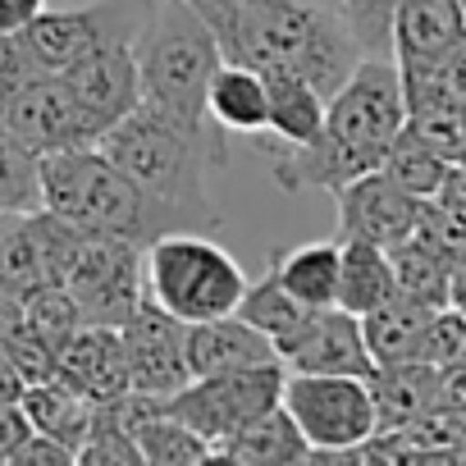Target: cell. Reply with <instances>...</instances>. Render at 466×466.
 <instances>
[{
	"instance_id": "obj_1",
	"label": "cell",
	"mask_w": 466,
	"mask_h": 466,
	"mask_svg": "<svg viewBox=\"0 0 466 466\" xmlns=\"http://www.w3.org/2000/svg\"><path fill=\"white\" fill-rule=\"evenodd\" d=\"M407 128V87L393 56H366L352 78L329 96L325 128L307 147H279L261 137L270 174L284 192H334L384 165L389 147Z\"/></svg>"
},
{
	"instance_id": "obj_2",
	"label": "cell",
	"mask_w": 466,
	"mask_h": 466,
	"mask_svg": "<svg viewBox=\"0 0 466 466\" xmlns=\"http://www.w3.org/2000/svg\"><path fill=\"white\" fill-rule=\"evenodd\" d=\"M96 147L142 192H151L156 201L178 210L187 224H201V228L219 224L210 183L224 169L228 151H224V128L210 115L178 119V115H165V110L142 101L115 128H106L96 137Z\"/></svg>"
},
{
	"instance_id": "obj_3",
	"label": "cell",
	"mask_w": 466,
	"mask_h": 466,
	"mask_svg": "<svg viewBox=\"0 0 466 466\" xmlns=\"http://www.w3.org/2000/svg\"><path fill=\"white\" fill-rule=\"evenodd\" d=\"M42 210L83 233H106V238H124L137 248L169 228H187L178 210L142 192L101 147L42 156Z\"/></svg>"
},
{
	"instance_id": "obj_4",
	"label": "cell",
	"mask_w": 466,
	"mask_h": 466,
	"mask_svg": "<svg viewBox=\"0 0 466 466\" xmlns=\"http://www.w3.org/2000/svg\"><path fill=\"white\" fill-rule=\"evenodd\" d=\"M133 46L142 65V101L178 119H206V87L224 60L210 24L183 0H156Z\"/></svg>"
},
{
	"instance_id": "obj_5",
	"label": "cell",
	"mask_w": 466,
	"mask_h": 466,
	"mask_svg": "<svg viewBox=\"0 0 466 466\" xmlns=\"http://www.w3.org/2000/svg\"><path fill=\"white\" fill-rule=\"evenodd\" d=\"M142 284L156 307H165L183 325H197L238 311L248 275L206 233L169 228L142 248Z\"/></svg>"
},
{
	"instance_id": "obj_6",
	"label": "cell",
	"mask_w": 466,
	"mask_h": 466,
	"mask_svg": "<svg viewBox=\"0 0 466 466\" xmlns=\"http://www.w3.org/2000/svg\"><path fill=\"white\" fill-rule=\"evenodd\" d=\"M279 402L298 420L302 439L311 443L307 461H352V448H361L380 430L366 375H302V370H284Z\"/></svg>"
},
{
	"instance_id": "obj_7",
	"label": "cell",
	"mask_w": 466,
	"mask_h": 466,
	"mask_svg": "<svg viewBox=\"0 0 466 466\" xmlns=\"http://www.w3.org/2000/svg\"><path fill=\"white\" fill-rule=\"evenodd\" d=\"M279 393H284V361L248 366V370H219V375H192L187 384L165 393L160 407L174 420H183L187 430H197L215 452V443L224 434H233L252 416L270 411L279 402Z\"/></svg>"
},
{
	"instance_id": "obj_8",
	"label": "cell",
	"mask_w": 466,
	"mask_h": 466,
	"mask_svg": "<svg viewBox=\"0 0 466 466\" xmlns=\"http://www.w3.org/2000/svg\"><path fill=\"white\" fill-rule=\"evenodd\" d=\"M0 119H5L37 156L96 147V137H101V124L87 115V106L69 92V83L60 74H42L28 87H19L10 101H0Z\"/></svg>"
},
{
	"instance_id": "obj_9",
	"label": "cell",
	"mask_w": 466,
	"mask_h": 466,
	"mask_svg": "<svg viewBox=\"0 0 466 466\" xmlns=\"http://www.w3.org/2000/svg\"><path fill=\"white\" fill-rule=\"evenodd\" d=\"M275 348H279L284 370H302V375H366V380L375 375V357L366 348L361 316L343 311L339 302L311 307Z\"/></svg>"
},
{
	"instance_id": "obj_10",
	"label": "cell",
	"mask_w": 466,
	"mask_h": 466,
	"mask_svg": "<svg viewBox=\"0 0 466 466\" xmlns=\"http://www.w3.org/2000/svg\"><path fill=\"white\" fill-rule=\"evenodd\" d=\"M119 339H124L133 393L165 398V393H174L178 384L192 380V366H187V325L178 316H169L165 307H156L151 298H142V307L119 325Z\"/></svg>"
},
{
	"instance_id": "obj_11",
	"label": "cell",
	"mask_w": 466,
	"mask_h": 466,
	"mask_svg": "<svg viewBox=\"0 0 466 466\" xmlns=\"http://www.w3.org/2000/svg\"><path fill=\"white\" fill-rule=\"evenodd\" d=\"M133 42L137 37H106L101 46H92L83 60H74L60 74L69 92L87 106V115L101 124V133L142 106V65H137Z\"/></svg>"
},
{
	"instance_id": "obj_12",
	"label": "cell",
	"mask_w": 466,
	"mask_h": 466,
	"mask_svg": "<svg viewBox=\"0 0 466 466\" xmlns=\"http://www.w3.org/2000/svg\"><path fill=\"white\" fill-rule=\"evenodd\" d=\"M339 197V238H366L380 248H398L416 233L420 219V197H411L407 187H398L384 169H370L343 187H334Z\"/></svg>"
},
{
	"instance_id": "obj_13",
	"label": "cell",
	"mask_w": 466,
	"mask_h": 466,
	"mask_svg": "<svg viewBox=\"0 0 466 466\" xmlns=\"http://www.w3.org/2000/svg\"><path fill=\"white\" fill-rule=\"evenodd\" d=\"M56 375H60L65 384H74L83 398H92L96 407H101V402H119L124 393H133L119 325H78V329L60 343Z\"/></svg>"
},
{
	"instance_id": "obj_14",
	"label": "cell",
	"mask_w": 466,
	"mask_h": 466,
	"mask_svg": "<svg viewBox=\"0 0 466 466\" xmlns=\"http://www.w3.org/2000/svg\"><path fill=\"white\" fill-rule=\"evenodd\" d=\"M279 348L266 329L243 320L238 311L187 325V366L192 375H219V370H248V366H275Z\"/></svg>"
},
{
	"instance_id": "obj_15",
	"label": "cell",
	"mask_w": 466,
	"mask_h": 466,
	"mask_svg": "<svg viewBox=\"0 0 466 466\" xmlns=\"http://www.w3.org/2000/svg\"><path fill=\"white\" fill-rule=\"evenodd\" d=\"M466 42L461 0H398L393 15V60L398 69L434 65Z\"/></svg>"
},
{
	"instance_id": "obj_16",
	"label": "cell",
	"mask_w": 466,
	"mask_h": 466,
	"mask_svg": "<svg viewBox=\"0 0 466 466\" xmlns=\"http://www.w3.org/2000/svg\"><path fill=\"white\" fill-rule=\"evenodd\" d=\"M307 457L311 443L302 439L284 402H275L270 411L252 416L248 425H238L215 443V461H238V466H307Z\"/></svg>"
},
{
	"instance_id": "obj_17",
	"label": "cell",
	"mask_w": 466,
	"mask_h": 466,
	"mask_svg": "<svg viewBox=\"0 0 466 466\" xmlns=\"http://www.w3.org/2000/svg\"><path fill=\"white\" fill-rule=\"evenodd\" d=\"M206 115L224 133L261 137L266 124H270L266 74L252 69V65H243V60H219V69L210 74V87H206Z\"/></svg>"
},
{
	"instance_id": "obj_18",
	"label": "cell",
	"mask_w": 466,
	"mask_h": 466,
	"mask_svg": "<svg viewBox=\"0 0 466 466\" xmlns=\"http://www.w3.org/2000/svg\"><path fill=\"white\" fill-rule=\"evenodd\" d=\"M370 398H375L380 430H407L439 407V366H425V361L375 366Z\"/></svg>"
},
{
	"instance_id": "obj_19",
	"label": "cell",
	"mask_w": 466,
	"mask_h": 466,
	"mask_svg": "<svg viewBox=\"0 0 466 466\" xmlns=\"http://www.w3.org/2000/svg\"><path fill=\"white\" fill-rule=\"evenodd\" d=\"M266 92H270V124L261 137L279 147H307L325 128V96L298 74V69H266Z\"/></svg>"
},
{
	"instance_id": "obj_20",
	"label": "cell",
	"mask_w": 466,
	"mask_h": 466,
	"mask_svg": "<svg viewBox=\"0 0 466 466\" xmlns=\"http://www.w3.org/2000/svg\"><path fill=\"white\" fill-rule=\"evenodd\" d=\"M19 411L28 416L33 430H42V434H51L56 443L74 448V457H78V443L87 439V430H92V420H96V402L83 398V393H78L74 384H65L60 375L33 380V384L24 389V398H19Z\"/></svg>"
},
{
	"instance_id": "obj_21",
	"label": "cell",
	"mask_w": 466,
	"mask_h": 466,
	"mask_svg": "<svg viewBox=\"0 0 466 466\" xmlns=\"http://www.w3.org/2000/svg\"><path fill=\"white\" fill-rule=\"evenodd\" d=\"M343 243V261H339V293L334 302L352 316H370L375 307L398 298V279H393V261L389 248L366 243V238H339Z\"/></svg>"
},
{
	"instance_id": "obj_22",
	"label": "cell",
	"mask_w": 466,
	"mask_h": 466,
	"mask_svg": "<svg viewBox=\"0 0 466 466\" xmlns=\"http://www.w3.org/2000/svg\"><path fill=\"white\" fill-rule=\"evenodd\" d=\"M339 261H343V243L325 238V243H302L289 252H275L270 266L279 275V284L307 302V307H329L339 293Z\"/></svg>"
},
{
	"instance_id": "obj_23",
	"label": "cell",
	"mask_w": 466,
	"mask_h": 466,
	"mask_svg": "<svg viewBox=\"0 0 466 466\" xmlns=\"http://www.w3.org/2000/svg\"><path fill=\"white\" fill-rule=\"evenodd\" d=\"M393 261V279H398V298L420 302V307H448L452 302V261L439 257L434 248H425L420 238H407L398 248H389Z\"/></svg>"
},
{
	"instance_id": "obj_24",
	"label": "cell",
	"mask_w": 466,
	"mask_h": 466,
	"mask_svg": "<svg viewBox=\"0 0 466 466\" xmlns=\"http://www.w3.org/2000/svg\"><path fill=\"white\" fill-rule=\"evenodd\" d=\"M430 311H434V307H420V302L393 298V302L375 307L370 316H361V334H366V348H370L375 366L411 361L416 339H420V329H425Z\"/></svg>"
},
{
	"instance_id": "obj_25",
	"label": "cell",
	"mask_w": 466,
	"mask_h": 466,
	"mask_svg": "<svg viewBox=\"0 0 466 466\" xmlns=\"http://www.w3.org/2000/svg\"><path fill=\"white\" fill-rule=\"evenodd\" d=\"M42 210V156L0 119V215Z\"/></svg>"
},
{
	"instance_id": "obj_26",
	"label": "cell",
	"mask_w": 466,
	"mask_h": 466,
	"mask_svg": "<svg viewBox=\"0 0 466 466\" xmlns=\"http://www.w3.org/2000/svg\"><path fill=\"white\" fill-rule=\"evenodd\" d=\"M398 187H407L411 197H420V201H434L439 192H443V178H448V169H452V160H443L434 147H425L411 128H402L398 133V142L389 147V156H384V165H380Z\"/></svg>"
},
{
	"instance_id": "obj_27",
	"label": "cell",
	"mask_w": 466,
	"mask_h": 466,
	"mask_svg": "<svg viewBox=\"0 0 466 466\" xmlns=\"http://www.w3.org/2000/svg\"><path fill=\"white\" fill-rule=\"evenodd\" d=\"M307 311H311V307H307V302H298V298H293V293L279 284L275 266H270V270H266L257 284L248 279V289H243V302H238V316H243V320H252L257 329H266L275 343H279V339H284V334H289V329H293V325L307 316Z\"/></svg>"
},
{
	"instance_id": "obj_28",
	"label": "cell",
	"mask_w": 466,
	"mask_h": 466,
	"mask_svg": "<svg viewBox=\"0 0 466 466\" xmlns=\"http://www.w3.org/2000/svg\"><path fill=\"white\" fill-rule=\"evenodd\" d=\"M78 466H142V448L133 439V430L124 425V416L115 411V402L96 407V420L87 430V439L78 443Z\"/></svg>"
},
{
	"instance_id": "obj_29",
	"label": "cell",
	"mask_w": 466,
	"mask_h": 466,
	"mask_svg": "<svg viewBox=\"0 0 466 466\" xmlns=\"http://www.w3.org/2000/svg\"><path fill=\"white\" fill-rule=\"evenodd\" d=\"M461 357H466V311H457L448 302V307L430 311V320H425V329L416 339L411 361H425V366H439L443 370V366H452Z\"/></svg>"
},
{
	"instance_id": "obj_30",
	"label": "cell",
	"mask_w": 466,
	"mask_h": 466,
	"mask_svg": "<svg viewBox=\"0 0 466 466\" xmlns=\"http://www.w3.org/2000/svg\"><path fill=\"white\" fill-rule=\"evenodd\" d=\"M339 15L361 42L366 56H393V15L398 0H339Z\"/></svg>"
},
{
	"instance_id": "obj_31",
	"label": "cell",
	"mask_w": 466,
	"mask_h": 466,
	"mask_svg": "<svg viewBox=\"0 0 466 466\" xmlns=\"http://www.w3.org/2000/svg\"><path fill=\"white\" fill-rule=\"evenodd\" d=\"M33 78H42L37 56L28 51L24 33H0V101H10L19 87H28Z\"/></svg>"
},
{
	"instance_id": "obj_32",
	"label": "cell",
	"mask_w": 466,
	"mask_h": 466,
	"mask_svg": "<svg viewBox=\"0 0 466 466\" xmlns=\"http://www.w3.org/2000/svg\"><path fill=\"white\" fill-rule=\"evenodd\" d=\"M434 411L466 416V357L439 370V407H434Z\"/></svg>"
},
{
	"instance_id": "obj_33",
	"label": "cell",
	"mask_w": 466,
	"mask_h": 466,
	"mask_svg": "<svg viewBox=\"0 0 466 466\" xmlns=\"http://www.w3.org/2000/svg\"><path fill=\"white\" fill-rule=\"evenodd\" d=\"M28 434H33V425L19 407H0V466H15V452Z\"/></svg>"
},
{
	"instance_id": "obj_34",
	"label": "cell",
	"mask_w": 466,
	"mask_h": 466,
	"mask_svg": "<svg viewBox=\"0 0 466 466\" xmlns=\"http://www.w3.org/2000/svg\"><path fill=\"white\" fill-rule=\"evenodd\" d=\"M24 389H28V375L15 366V357L5 348H0V407H19Z\"/></svg>"
},
{
	"instance_id": "obj_35",
	"label": "cell",
	"mask_w": 466,
	"mask_h": 466,
	"mask_svg": "<svg viewBox=\"0 0 466 466\" xmlns=\"http://www.w3.org/2000/svg\"><path fill=\"white\" fill-rule=\"evenodd\" d=\"M46 10V0H0V33H19Z\"/></svg>"
},
{
	"instance_id": "obj_36",
	"label": "cell",
	"mask_w": 466,
	"mask_h": 466,
	"mask_svg": "<svg viewBox=\"0 0 466 466\" xmlns=\"http://www.w3.org/2000/svg\"><path fill=\"white\" fill-rule=\"evenodd\" d=\"M183 5H192V10L210 24L215 37H219V33L228 28V19H233V0H183Z\"/></svg>"
},
{
	"instance_id": "obj_37",
	"label": "cell",
	"mask_w": 466,
	"mask_h": 466,
	"mask_svg": "<svg viewBox=\"0 0 466 466\" xmlns=\"http://www.w3.org/2000/svg\"><path fill=\"white\" fill-rule=\"evenodd\" d=\"M316 5H334V10H339V0H316Z\"/></svg>"
},
{
	"instance_id": "obj_38",
	"label": "cell",
	"mask_w": 466,
	"mask_h": 466,
	"mask_svg": "<svg viewBox=\"0 0 466 466\" xmlns=\"http://www.w3.org/2000/svg\"><path fill=\"white\" fill-rule=\"evenodd\" d=\"M461 5H466V0H461Z\"/></svg>"
},
{
	"instance_id": "obj_39",
	"label": "cell",
	"mask_w": 466,
	"mask_h": 466,
	"mask_svg": "<svg viewBox=\"0 0 466 466\" xmlns=\"http://www.w3.org/2000/svg\"><path fill=\"white\" fill-rule=\"evenodd\" d=\"M0 219H5V215H0Z\"/></svg>"
}]
</instances>
